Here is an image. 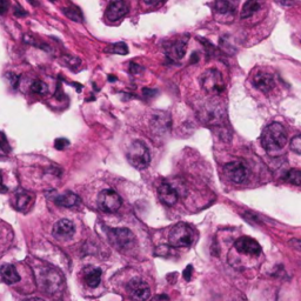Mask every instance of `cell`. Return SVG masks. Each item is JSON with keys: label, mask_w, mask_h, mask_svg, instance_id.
Wrapping results in <instances>:
<instances>
[{"label": "cell", "mask_w": 301, "mask_h": 301, "mask_svg": "<svg viewBox=\"0 0 301 301\" xmlns=\"http://www.w3.org/2000/svg\"><path fill=\"white\" fill-rule=\"evenodd\" d=\"M85 282L89 287H97L101 281V270L100 268H87L85 272Z\"/></svg>", "instance_id": "cell-18"}, {"label": "cell", "mask_w": 301, "mask_h": 301, "mask_svg": "<svg viewBox=\"0 0 301 301\" xmlns=\"http://www.w3.org/2000/svg\"><path fill=\"white\" fill-rule=\"evenodd\" d=\"M150 301H171V300L167 295H157V297L153 298Z\"/></svg>", "instance_id": "cell-36"}, {"label": "cell", "mask_w": 301, "mask_h": 301, "mask_svg": "<svg viewBox=\"0 0 301 301\" xmlns=\"http://www.w3.org/2000/svg\"><path fill=\"white\" fill-rule=\"evenodd\" d=\"M213 10L219 14H228L234 12L233 5L228 0H215L213 4Z\"/></svg>", "instance_id": "cell-21"}, {"label": "cell", "mask_w": 301, "mask_h": 301, "mask_svg": "<svg viewBox=\"0 0 301 301\" xmlns=\"http://www.w3.org/2000/svg\"><path fill=\"white\" fill-rule=\"evenodd\" d=\"M170 251H171V248L169 247V246L163 245V246H159L157 250H155L154 254L158 257H167L170 254Z\"/></svg>", "instance_id": "cell-27"}, {"label": "cell", "mask_w": 301, "mask_h": 301, "mask_svg": "<svg viewBox=\"0 0 301 301\" xmlns=\"http://www.w3.org/2000/svg\"><path fill=\"white\" fill-rule=\"evenodd\" d=\"M51 1H53V0H51Z\"/></svg>", "instance_id": "cell-40"}, {"label": "cell", "mask_w": 301, "mask_h": 301, "mask_svg": "<svg viewBox=\"0 0 301 301\" xmlns=\"http://www.w3.org/2000/svg\"><path fill=\"white\" fill-rule=\"evenodd\" d=\"M123 200L113 190H104L98 196V206L106 213H113L121 207Z\"/></svg>", "instance_id": "cell-7"}, {"label": "cell", "mask_w": 301, "mask_h": 301, "mask_svg": "<svg viewBox=\"0 0 301 301\" xmlns=\"http://www.w3.org/2000/svg\"><path fill=\"white\" fill-rule=\"evenodd\" d=\"M127 160L133 167L138 170L146 169L150 165V150L143 141H134L127 150Z\"/></svg>", "instance_id": "cell-3"}, {"label": "cell", "mask_w": 301, "mask_h": 301, "mask_svg": "<svg viewBox=\"0 0 301 301\" xmlns=\"http://www.w3.org/2000/svg\"><path fill=\"white\" fill-rule=\"evenodd\" d=\"M108 238L111 242L117 248L121 251L131 250L133 246L135 245V236L131 231L127 228H114V230H109Z\"/></svg>", "instance_id": "cell-6"}, {"label": "cell", "mask_w": 301, "mask_h": 301, "mask_svg": "<svg viewBox=\"0 0 301 301\" xmlns=\"http://www.w3.org/2000/svg\"><path fill=\"white\" fill-rule=\"evenodd\" d=\"M32 201V196L28 194L27 192H24V191H20L16 194V205L17 208L19 211H26L30 206Z\"/></svg>", "instance_id": "cell-20"}, {"label": "cell", "mask_w": 301, "mask_h": 301, "mask_svg": "<svg viewBox=\"0 0 301 301\" xmlns=\"http://www.w3.org/2000/svg\"><path fill=\"white\" fill-rule=\"evenodd\" d=\"M129 13V4L126 0H109L106 8V18L109 22H117Z\"/></svg>", "instance_id": "cell-11"}, {"label": "cell", "mask_w": 301, "mask_h": 301, "mask_svg": "<svg viewBox=\"0 0 301 301\" xmlns=\"http://www.w3.org/2000/svg\"><path fill=\"white\" fill-rule=\"evenodd\" d=\"M192 272H193V268H192V266L191 265H188L186 268H185V271L182 272V277L185 278V280H191V278H192Z\"/></svg>", "instance_id": "cell-30"}, {"label": "cell", "mask_w": 301, "mask_h": 301, "mask_svg": "<svg viewBox=\"0 0 301 301\" xmlns=\"http://www.w3.org/2000/svg\"><path fill=\"white\" fill-rule=\"evenodd\" d=\"M144 93H145V95H147V97H150V95H154L155 91H154V89H152V91H150V89H149V88H145Z\"/></svg>", "instance_id": "cell-38"}, {"label": "cell", "mask_w": 301, "mask_h": 301, "mask_svg": "<svg viewBox=\"0 0 301 301\" xmlns=\"http://www.w3.org/2000/svg\"><path fill=\"white\" fill-rule=\"evenodd\" d=\"M7 77H8V79L11 80V84H12L13 87L14 88L18 87V84H19V77H18V75L10 73V74H7Z\"/></svg>", "instance_id": "cell-31"}, {"label": "cell", "mask_w": 301, "mask_h": 301, "mask_svg": "<svg viewBox=\"0 0 301 301\" xmlns=\"http://www.w3.org/2000/svg\"><path fill=\"white\" fill-rule=\"evenodd\" d=\"M64 12H65V14L68 17L69 19L73 20V22H80L83 20V13L78 7H75V6L67 7V8H65Z\"/></svg>", "instance_id": "cell-23"}, {"label": "cell", "mask_w": 301, "mask_h": 301, "mask_svg": "<svg viewBox=\"0 0 301 301\" xmlns=\"http://www.w3.org/2000/svg\"><path fill=\"white\" fill-rule=\"evenodd\" d=\"M74 224L68 219H63L54 225L53 234L58 239H69L74 236Z\"/></svg>", "instance_id": "cell-15"}, {"label": "cell", "mask_w": 301, "mask_h": 301, "mask_svg": "<svg viewBox=\"0 0 301 301\" xmlns=\"http://www.w3.org/2000/svg\"><path fill=\"white\" fill-rule=\"evenodd\" d=\"M224 172L226 176L231 181L236 182V184H242V182L246 181L248 176L247 169L240 161H233V163L226 164L224 166Z\"/></svg>", "instance_id": "cell-9"}, {"label": "cell", "mask_w": 301, "mask_h": 301, "mask_svg": "<svg viewBox=\"0 0 301 301\" xmlns=\"http://www.w3.org/2000/svg\"><path fill=\"white\" fill-rule=\"evenodd\" d=\"M289 146H291V150H293V152L301 154V135H297V137L292 139Z\"/></svg>", "instance_id": "cell-26"}, {"label": "cell", "mask_w": 301, "mask_h": 301, "mask_svg": "<svg viewBox=\"0 0 301 301\" xmlns=\"http://www.w3.org/2000/svg\"><path fill=\"white\" fill-rule=\"evenodd\" d=\"M7 188L4 185V182H2V176H1V172H0V192H5Z\"/></svg>", "instance_id": "cell-37"}, {"label": "cell", "mask_w": 301, "mask_h": 301, "mask_svg": "<svg viewBox=\"0 0 301 301\" xmlns=\"http://www.w3.org/2000/svg\"><path fill=\"white\" fill-rule=\"evenodd\" d=\"M105 52L107 53H113V54H121V56H125L129 53V48L125 43H115V44L108 45L106 47Z\"/></svg>", "instance_id": "cell-22"}, {"label": "cell", "mask_w": 301, "mask_h": 301, "mask_svg": "<svg viewBox=\"0 0 301 301\" xmlns=\"http://www.w3.org/2000/svg\"><path fill=\"white\" fill-rule=\"evenodd\" d=\"M127 293L133 301H145L150 297V289L141 279H132L127 283Z\"/></svg>", "instance_id": "cell-8"}, {"label": "cell", "mask_w": 301, "mask_h": 301, "mask_svg": "<svg viewBox=\"0 0 301 301\" xmlns=\"http://www.w3.org/2000/svg\"><path fill=\"white\" fill-rule=\"evenodd\" d=\"M169 241L172 247H190L194 242V230L188 224H185V222L176 224L171 230Z\"/></svg>", "instance_id": "cell-2"}, {"label": "cell", "mask_w": 301, "mask_h": 301, "mask_svg": "<svg viewBox=\"0 0 301 301\" xmlns=\"http://www.w3.org/2000/svg\"><path fill=\"white\" fill-rule=\"evenodd\" d=\"M201 86L207 93L220 94L225 89V83L222 75L218 69H207L201 75Z\"/></svg>", "instance_id": "cell-4"}, {"label": "cell", "mask_w": 301, "mask_h": 301, "mask_svg": "<svg viewBox=\"0 0 301 301\" xmlns=\"http://www.w3.org/2000/svg\"><path fill=\"white\" fill-rule=\"evenodd\" d=\"M129 71H131L132 73H138V72L143 71V68H141L139 65H135V64H131V66H129Z\"/></svg>", "instance_id": "cell-35"}, {"label": "cell", "mask_w": 301, "mask_h": 301, "mask_svg": "<svg viewBox=\"0 0 301 301\" xmlns=\"http://www.w3.org/2000/svg\"><path fill=\"white\" fill-rule=\"evenodd\" d=\"M26 301H45V300L42 299V298H30V299Z\"/></svg>", "instance_id": "cell-39"}, {"label": "cell", "mask_w": 301, "mask_h": 301, "mask_svg": "<svg viewBox=\"0 0 301 301\" xmlns=\"http://www.w3.org/2000/svg\"><path fill=\"white\" fill-rule=\"evenodd\" d=\"M69 143H68V140H66V139H64V138H60V139H57L56 140V149H58V150H64L65 149L66 146H67Z\"/></svg>", "instance_id": "cell-28"}, {"label": "cell", "mask_w": 301, "mask_h": 301, "mask_svg": "<svg viewBox=\"0 0 301 301\" xmlns=\"http://www.w3.org/2000/svg\"><path fill=\"white\" fill-rule=\"evenodd\" d=\"M158 196L165 206H173L178 201V192L167 182H163L158 188Z\"/></svg>", "instance_id": "cell-14"}, {"label": "cell", "mask_w": 301, "mask_h": 301, "mask_svg": "<svg viewBox=\"0 0 301 301\" xmlns=\"http://www.w3.org/2000/svg\"><path fill=\"white\" fill-rule=\"evenodd\" d=\"M38 282L40 288L44 289L47 293H54L60 287V283L63 282L62 277L58 274V272L53 268H42L38 274Z\"/></svg>", "instance_id": "cell-5"}, {"label": "cell", "mask_w": 301, "mask_h": 301, "mask_svg": "<svg viewBox=\"0 0 301 301\" xmlns=\"http://www.w3.org/2000/svg\"><path fill=\"white\" fill-rule=\"evenodd\" d=\"M234 248L239 253L248 257H258L261 253V246L257 240L250 238V236H242L239 238L234 244Z\"/></svg>", "instance_id": "cell-10"}, {"label": "cell", "mask_w": 301, "mask_h": 301, "mask_svg": "<svg viewBox=\"0 0 301 301\" xmlns=\"http://www.w3.org/2000/svg\"><path fill=\"white\" fill-rule=\"evenodd\" d=\"M8 10V0H0V16L5 14Z\"/></svg>", "instance_id": "cell-32"}, {"label": "cell", "mask_w": 301, "mask_h": 301, "mask_svg": "<svg viewBox=\"0 0 301 301\" xmlns=\"http://www.w3.org/2000/svg\"><path fill=\"white\" fill-rule=\"evenodd\" d=\"M7 150H8L7 145L5 144L4 141L0 140V157H1V155H4V154H6Z\"/></svg>", "instance_id": "cell-34"}, {"label": "cell", "mask_w": 301, "mask_h": 301, "mask_svg": "<svg viewBox=\"0 0 301 301\" xmlns=\"http://www.w3.org/2000/svg\"><path fill=\"white\" fill-rule=\"evenodd\" d=\"M289 246H292V247L294 248V250H298L301 252V240L299 239H292L291 241H289Z\"/></svg>", "instance_id": "cell-33"}, {"label": "cell", "mask_w": 301, "mask_h": 301, "mask_svg": "<svg viewBox=\"0 0 301 301\" xmlns=\"http://www.w3.org/2000/svg\"><path fill=\"white\" fill-rule=\"evenodd\" d=\"M252 84L257 89L261 91L262 93H268L274 87L276 83H274L273 75L268 72L259 69L256 74L252 77Z\"/></svg>", "instance_id": "cell-12"}, {"label": "cell", "mask_w": 301, "mask_h": 301, "mask_svg": "<svg viewBox=\"0 0 301 301\" xmlns=\"http://www.w3.org/2000/svg\"><path fill=\"white\" fill-rule=\"evenodd\" d=\"M186 45L187 39H175L167 42L165 44V52L167 57L173 60H180L186 53Z\"/></svg>", "instance_id": "cell-13"}, {"label": "cell", "mask_w": 301, "mask_h": 301, "mask_svg": "<svg viewBox=\"0 0 301 301\" xmlns=\"http://www.w3.org/2000/svg\"><path fill=\"white\" fill-rule=\"evenodd\" d=\"M54 201H56V204L59 205V206L73 207L79 204L80 199H79V196L75 194V193L67 191V192L63 193V194L57 195L56 199H54Z\"/></svg>", "instance_id": "cell-17"}, {"label": "cell", "mask_w": 301, "mask_h": 301, "mask_svg": "<svg viewBox=\"0 0 301 301\" xmlns=\"http://www.w3.org/2000/svg\"><path fill=\"white\" fill-rule=\"evenodd\" d=\"M287 143V132L279 123H272L263 129L261 145L268 153H276L282 150Z\"/></svg>", "instance_id": "cell-1"}, {"label": "cell", "mask_w": 301, "mask_h": 301, "mask_svg": "<svg viewBox=\"0 0 301 301\" xmlns=\"http://www.w3.org/2000/svg\"><path fill=\"white\" fill-rule=\"evenodd\" d=\"M31 91L36 94L45 95L48 93V87L42 80H36V82H33V84L31 85Z\"/></svg>", "instance_id": "cell-24"}, {"label": "cell", "mask_w": 301, "mask_h": 301, "mask_svg": "<svg viewBox=\"0 0 301 301\" xmlns=\"http://www.w3.org/2000/svg\"><path fill=\"white\" fill-rule=\"evenodd\" d=\"M285 180L292 185H301V171L295 169L291 170L287 174H286Z\"/></svg>", "instance_id": "cell-25"}, {"label": "cell", "mask_w": 301, "mask_h": 301, "mask_svg": "<svg viewBox=\"0 0 301 301\" xmlns=\"http://www.w3.org/2000/svg\"><path fill=\"white\" fill-rule=\"evenodd\" d=\"M260 8L259 0H247L241 10V18H250Z\"/></svg>", "instance_id": "cell-19"}, {"label": "cell", "mask_w": 301, "mask_h": 301, "mask_svg": "<svg viewBox=\"0 0 301 301\" xmlns=\"http://www.w3.org/2000/svg\"><path fill=\"white\" fill-rule=\"evenodd\" d=\"M0 277L8 285H13V283L19 282L20 280V276L17 268L13 265H10V263L2 265L0 267Z\"/></svg>", "instance_id": "cell-16"}, {"label": "cell", "mask_w": 301, "mask_h": 301, "mask_svg": "<svg viewBox=\"0 0 301 301\" xmlns=\"http://www.w3.org/2000/svg\"><path fill=\"white\" fill-rule=\"evenodd\" d=\"M143 1L147 6H159V5L164 4L166 0H143Z\"/></svg>", "instance_id": "cell-29"}]
</instances>
